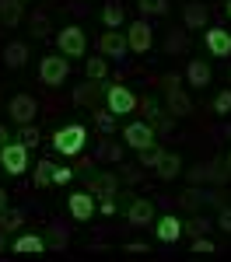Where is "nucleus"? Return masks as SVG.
Here are the masks:
<instances>
[{"instance_id":"f257e3e1","label":"nucleus","mask_w":231,"mask_h":262,"mask_svg":"<svg viewBox=\"0 0 231 262\" xmlns=\"http://www.w3.org/2000/svg\"><path fill=\"white\" fill-rule=\"evenodd\" d=\"M88 143V129L77 126V122H70V126H63L53 133V147L60 150V154H81V147Z\"/></svg>"},{"instance_id":"f03ea898","label":"nucleus","mask_w":231,"mask_h":262,"mask_svg":"<svg viewBox=\"0 0 231 262\" xmlns=\"http://www.w3.org/2000/svg\"><path fill=\"white\" fill-rule=\"evenodd\" d=\"M137 105H140V101H137V95H133L130 88H123V84H105V108H109V112L130 116Z\"/></svg>"},{"instance_id":"7ed1b4c3","label":"nucleus","mask_w":231,"mask_h":262,"mask_svg":"<svg viewBox=\"0 0 231 262\" xmlns=\"http://www.w3.org/2000/svg\"><path fill=\"white\" fill-rule=\"evenodd\" d=\"M165 95H168V116H172V119H182V116L193 112L189 95L179 88V74H168L165 77Z\"/></svg>"},{"instance_id":"20e7f679","label":"nucleus","mask_w":231,"mask_h":262,"mask_svg":"<svg viewBox=\"0 0 231 262\" xmlns=\"http://www.w3.org/2000/svg\"><path fill=\"white\" fill-rule=\"evenodd\" d=\"M56 46H60L63 56H70V60H81L84 53H88L84 28H77V25H70V28H60V32H56Z\"/></svg>"},{"instance_id":"39448f33","label":"nucleus","mask_w":231,"mask_h":262,"mask_svg":"<svg viewBox=\"0 0 231 262\" xmlns=\"http://www.w3.org/2000/svg\"><path fill=\"white\" fill-rule=\"evenodd\" d=\"M0 168L7 171V175H25L28 171V147L25 143H7L4 150H0Z\"/></svg>"},{"instance_id":"423d86ee","label":"nucleus","mask_w":231,"mask_h":262,"mask_svg":"<svg viewBox=\"0 0 231 262\" xmlns=\"http://www.w3.org/2000/svg\"><path fill=\"white\" fill-rule=\"evenodd\" d=\"M39 77H42V84H49V88H60V84L70 77V63L60 60V56H42Z\"/></svg>"},{"instance_id":"0eeeda50","label":"nucleus","mask_w":231,"mask_h":262,"mask_svg":"<svg viewBox=\"0 0 231 262\" xmlns=\"http://www.w3.org/2000/svg\"><path fill=\"white\" fill-rule=\"evenodd\" d=\"M123 140H126V147H133V150H144V147L154 143V126L144 122V119L126 122V126H123Z\"/></svg>"},{"instance_id":"6e6552de","label":"nucleus","mask_w":231,"mask_h":262,"mask_svg":"<svg viewBox=\"0 0 231 262\" xmlns=\"http://www.w3.org/2000/svg\"><path fill=\"white\" fill-rule=\"evenodd\" d=\"M126 49H130V42H126V32H116V28H109L98 35V53H102L105 60H123Z\"/></svg>"},{"instance_id":"1a4fd4ad","label":"nucleus","mask_w":231,"mask_h":262,"mask_svg":"<svg viewBox=\"0 0 231 262\" xmlns=\"http://www.w3.org/2000/svg\"><path fill=\"white\" fill-rule=\"evenodd\" d=\"M126 42H130V49L133 53H151V46H154V28L147 25V21H133L130 28H126Z\"/></svg>"},{"instance_id":"9d476101","label":"nucleus","mask_w":231,"mask_h":262,"mask_svg":"<svg viewBox=\"0 0 231 262\" xmlns=\"http://www.w3.org/2000/svg\"><path fill=\"white\" fill-rule=\"evenodd\" d=\"M116 189H119V175L116 171H98L88 179V192L95 200H116Z\"/></svg>"},{"instance_id":"9b49d317","label":"nucleus","mask_w":231,"mask_h":262,"mask_svg":"<svg viewBox=\"0 0 231 262\" xmlns=\"http://www.w3.org/2000/svg\"><path fill=\"white\" fill-rule=\"evenodd\" d=\"M7 116L18 122V126H25V122H32L39 116V101L32 98V95H14L11 105H7Z\"/></svg>"},{"instance_id":"f8f14e48","label":"nucleus","mask_w":231,"mask_h":262,"mask_svg":"<svg viewBox=\"0 0 231 262\" xmlns=\"http://www.w3.org/2000/svg\"><path fill=\"white\" fill-rule=\"evenodd\" d=\"M67 206H70V217L81 221V224L95 217V196H91L88 189H84V192H74V196L67 200Z\"/></svg>"},{"instance_id":"ddd939ff","label":"nucleus","mask_w":231,"mask_h":262,"mask_svg":"<svg viewBox=\"0 0 231 262\" xmlns=\"http://www.w3.org/2000/svg\"><path fill=\"white\" fill-rule=\"evenodd\" d=\"M126 221H130V227H147V224L154 221V203L151 200H130Z\"/></svg>"},{"instance_id":"4468645a","label":"nucleus","mask_w":231,"mask_h":262,"mask_svg":"<svg viewBox=\"0 0 231 262\" xmlns=\"http://www.w3.org/2000/svg\"><path fill=\"white\" fill-rule=\"evenodd\" d=\"M203 42H207L210 56H221V60H228V56H231V35L224 32V28H207Z\"/></svg>"},{"instance_id":"2eb2a0df","label":"nucleus","mask_w":231,"mask_h":262,"mask_svg":"<svg viewBox=\"0 0 231 262\" xmlns=\"http://www.w3.org/2000/svg\"><path fill=\"white\" fill-rule=\"evenodd\" d=\"M154 171H158V179H161V182H172L175 175H182V158L165 150V154H161V161L154 164Z\"/></svg>"},{"instance_id":"dca6fc26","label":"nucleus","mask_w":231,"mask_h":262,"mask_svg":"<svg viewBox=\"0 0 231 262\" xmlns=\"http://www.w3.org/2000/svg\"><path fill=\"white\" fill-rule=\"evenodd\" d=\"M186 81H189V88H207V84H210V63H203V60H189V67H186Z\"/></svg>"},{"instance_id":"f3484780","label":"nucleus","mask_w":231,"mask_h":262,"mask_svg":"<svg viewBox=\"0 0 231 262\" xmlns=\"http://www.w3.org/2000/svg\"><path fill=\"white\" fill-rule=\"evenodd\" d=\"M182 21H186V28H189V32H200V28L207 25V7H203L200 0L186 4V11H182Z\"/></svg>"},{"instance_id":"a211bd4d","label":"nucleus","mask_w":231,"mask_h":262,"mask_svg":"<svg viewBox=\"0 0 231 262\" xmlns=\"http://www.w3.org/2000/svg\"><path fill=\"white\" fill-rule=\"evenodd\" d=\"M21 18H25V7H21V0H0V21H4L7 28H18Z\"/></svg>"},{"instance_id":"6ab92c4d","label":"nucleus","mask_w":231,"mask_h":262,"mask_svg":"<svg viewBox=\"0 0 231 262\" xmlns=\"http://www.w3.org/2000/svg\"><path fill=\"white\" fill-rule=\"evenodd\" d=\"M4 63H7L11 70L25 67V63H28V46H25V42H7V46H4Z\"/></svg>"},{"instance_id":"aec40b11","label":"nucleus","mask_w":231,"mask_h":262,"mask_svg":"<svg viewBox=\"0 0 231 262\" xmlns=\"http://www.w3.org/2000/svg\"><path fill=\"white\" fill-rule=\"evenodd\" d=\"M154 234H158V242H179V234H182V224H179L175 217H172V213H168V217H161V221H158Z\"/></svg>"},{"instance_id":"412c9836","label":"nucleus","mask_w":231,"mask_h":262,"mask_svg":"<svg viewBox=\"0 0 231 262\" xmlns=\"http://www.w3.org/2000/svg\"><path fill=\"white\" fill-rule=\"evenodd\" d=\"M98 98H105V88L98 84H81V88H74V105H95Z\"/></svg>"},{"instance_id":"4be33fe9","label":"nucleus","mask_w":231,"mask_h":262,"mask_svg":"<svg viewBox=\"0 0 231 262\" xmlns=\"http://www.w3.org/2000/svg\"><path fill=\"white\" fill-rule=\"evenodd\" d=\"M14 252L18 255H42L46 252V242H42L39 234H21L18 242H14Z\"/></svg>"},{"instance_id":"5701e85b","label":"nucleus","mask_w":231,"mask_h":262,"mask_svg":"<svg viewBox=\"0 0 231 262\" xmlns=\"http://www.w3.org/2000/svg\"><path fill=\"white\" fill-rule=\"evenodd\" d=\"M84 74H88V81H105L109 77V60H105L102 53L98 56H88L84 60Z\"/></svg>"},{"instance_id":"b1692460","label":"nucleus","mask_w":231,"mask_h":262,"mask_svg":"<svg viewBox=\"0 0 231 262\" xmlns=\"http://www.w3.org/2000/svg\"><path fill=\"white\" fill-rule=\"evenodd\" d=\"M53 168H56V164L49 161V158H42V161L35 164V171H32V185H35V189H46V185L53 182Z\"/></svg>"},{"instance_id":"393cba45","label":"nucleus","mask_w":231,"mask_h":262,"mask_svg":"<svg viewBox=\"0 0 231 262\" xmlns=\"http://www.w3.org/2000/svg\"><path fill=\"white\" fill-rule=\"evenodd\" d=\"M123 4H116V0H109L105 4V11H102V21H105V28H119L123 25Z\"/></svg>"},{"instance_id":"a878e982","label":"nucleus","mask_w":231,"mask_h":262,"mask_svg":"<svg viewBox=\"0 0 231 262\" xmlns=\"http://www.w3.org/2000/svg\"><path fill=\"white\" fill-rule=\"evenodd\" d=\"M21 224H25V213H21V210H7V206L0 210V227H4L7 234H11V231H18Z\"/></svg>"},{"instance_id":"bb28decb","label":"nucleus","mask_w":231,"mask_h":262,"mask_svg":"<svg viewBox=\"0 0 231 262\" xmlns=\"http://www.w3.org/2000/svg\"><path fill=\"white\" fill-rule=\"evenodd\" d=\"M116 119H119V116L109 112V108H98V112H95V126H98L102 133H112V129H116Z\"/></svg>"},{"instance_id":"cd10ccee","label":"nucleus","mask_w":231,"mask_h":262,"mask_svg":"<svg viewBox=\"0 0 231 262\" xmlns=\"http://www.w3.org/2000/svg\"><path fill=\"white\" fill-rule=\"evenodd\" d=\"M186 46H189L186 32H168V42H165L168 53H186Z\"/></svg>"},{"instance_id":"c85d7f7f","label":"nucleus","mask_w":231,"mask_h":262,"mask_svg":"<svg viewBox=\"0 0 231 262\" xmlns=\"http://www.w3.org/2000/svg\"><path fill=\"white\" fill-rule=\"evenodd\" d=\"M161 154H165V150H161L158 143H151V147H144V150H140V164H144V168H154V164L161 161Z\"/></svg>"},{"instance_id":"c756f323","label":"nucleus","mask_w":231,"mask_h":262,"mask_svg":"<svg viewBox=\"0 0 231 262\" xmlns=\"http://www.w3.org/2000/svg\"><path fill=\"white\" fill-rule=\"evenodd\" d=\"M137 7H140V14H154V18H158V14L168 11V0H140Z\"/></svg>"},{"instance_id":"7c9ffc66","label":"nucleus","mask_w":231,"mask_h":262,"mask_svg":"<svg viewBox=\"0 0 231 262\" xmlns=\"http://www.w3.org/2000/svg\"><path fill=\"white\" fill-rule=\"evenodd\" d=\"M140 112H144V122H151V126H158V122H161V112H158L154 98H144V101H140Z\"/></svg>"},{"instance_id":"2f4dec72","label":"nucleus","mask_w":231,"mask_h":262,"mask_svg":"<svg viewBox=\"0 0 231 262\" xmlns=\"http://www.w3.org/2000/svg\"><path fill=\"white\" fill-rule=\"evenodd\" d=\"M18 140L25 143V147H39V129H35V126H32V122H25V126H21V133H18Z\"/></svg>"},{"instance_id":"473e14b6","label":"nucleus","mask_w":231,"mask_h":262,"mask_svg":"<svg viewBox=\"0 0 231 262\" xmlns=\"http://www.w3.org/2000/svg\"><path fill=\"white\" fill-rule=\"evenodd\" d=\"M214 112H217V116H231V88H224V91L214 98Z\"/></svg>"},{"instance_id":"72a5a7b5","label":"nucleus","mask_w":231,"mask_h":262,"mask_svg":"<svg viewBox=\"0 0 231 262\" xmlns=\"http://www.w3.org/2000/svg\"><path fill=\"white\" fill-rule=\"evenodd\" d=\"M182 231H189L193 238H196V234H207V231H210V221H207V217H193L189 224H182Z\"/></svg>"},{"instance_id":"f704fd0d","label":"nucleus","mask_w":231,"mask_h":262,"mask_svg":"<svg viewBox=\"0 0 231 262\" xmlns=\"http://www.w3.org/2000/svg\"><path fill=\"white\" fill-rule=\"evenodd\" d=\"M217 248H214V242L210 238H203V234H196L193 238V255H214Z\"/></svg>"},{"instance_id":"c9c22d12","label":"nucleus","mask_w":231,"mask_h":262,"mask_svg":"<svg viewBox=\"0 0 231 262\" xmlns=\"http://www.w3.org/2000/svg\"><path fill=\"white\" fill-rule=\"evenodd\" d=\"M200 200H207V196H203V192H200L196 185H193V189H186V192L179 196V203H182V206H196Z\"/></svg>"},{"instance_id":"e433bc0d","label":"nucleus","mask_w":231,"mask_h":262,"mask_svg":"<svg viewBox=\"0 0 231 262\" xmlns=\"http://www.w3.org/2000/svg\"><path fill=\"white\" fill-rule=\"evenodd\" d=\"M98 158H109V161H119V158H123V147H109V143H102V147H98Z\"/></svg>"},{"instance_id":"4c0bfd02","label":"nucleus","mask_w":231,"mask_h":262,"mask_svg":"<svg viewBox=\"0 0 231 262\" xmlns=\"http://www.w3.org/2000/svg\"><path fill=\"white\" fill-rule=\"evenodd\" d=\"M70 179H74V171H70V168H60V164L53 168V182H56V185H67Z\"/></svg>"},{"instance_id":"58836bf2","label":"nucleus","mask_w":231,"mask_h":262,"mask_svg":"<svg viewBox=\"0 0 231 262\" xmlns=\"http://www.w3.org/2000/svg\"><path fill=\"white\" fill-rule=\"evenodd\" d=\"M32 28H35V35H49V25H46V14H32Z\"/></svg>"},{"instance_id":"ea45409f","label":"nucleus","mask_w":231,"mask_h":262,"mask_svg":"<svg viewBox=\"0 0 231 262\" xmlns=\"http://www.w3.org/2000/svg\"><path fill=\"white\" fill-rule=\"evenodd\" d=\"M217 224H221V231H228V234H231V206L221 210V221H217Z\"/></svg>"},{"instance_id":"a19ab883","label":"nucleus","mask_w":231,"mask_h":262,"mask_svg":"<svg viewBox=\"0 0 231 262\" xmlns=\"http://www.w3.org/2000/svg\"><path fill=\"white\" fill-rule=\"evenodd\" d=\"M102 213H105V217H112V213H116V203H112V200H102Z\"/></svg>"},{"instance_id":"79ce46f5","label":"nucleus","mask_w":231,"mask_h":262,"mask_svg":"<svg viewBox=\"0 0 231 262\" xmlns=\"http://www.w3.org/2000/svg\"><path fill=\"white\" fill-rule=\"evenodd\" d=\"M126 252H144V255H147V245L144 242H130V245H126Z\"/></svg>"},{"instance_id":"37998d69","label":"nucleus","mask_w":231,"mask_h":262,"mask_svg":"<svg viewBox=\"0 0 231 262\" xmlns=\"http://www.w3.org/2000/svg\"><path fill=\"white\" fill-rule=\"evenodd\" d=\"M7 143H11V133H7V129H4V126H0V150H4V147H7Z\"/></svg>"},{"instance_id":"c03bdc74","label":"nucleus","mask_w":231,"mask_h":262,"mask_svg":"<svg viewBox=\"0 0 231 262\" xmlns=\"http://www.w3.org/2000/svg\"><path fill=\"white\" fill-rule=\"evenodd\" d=\"M4 245H7V231L0 227V252H4Z\"/></svg>"},{"instance_id":"a18cd8bd","label":"nucleus","mask_w":231,"mask_h":262,"mask_svg":"<svg viewBox=\"0 0 231 262\" xmlns=\"http://www.w3.org/2000/svg\"><path fill=\"white\" fill-rule=\"evenodd\" d=\"M4 206H7V192L0 189V210H4Z\"/></svg>"},{"instance_id":"49530a36","label":"nucleus","mask_w":231,"mask_h":262,"mask_svg":"<svg viewBox=\"0 0 231 262\" xmlns=\"http://www.w3.org/2000/svg\"><path fill=\"white\" fill-rule=\"evenodd\" d=\"M224 168H228V171H231V150H228V161H224Z\"/></svg>"},{"instance_id":"de8ad7c7","label":"nucleus","mask_w":231,"mask_h":262,"mask_svg":"<svg viewBox=\"0 0 231 262\" xmlns=\"http://www.w3.org/2000/svg\"><path fill=\"white\" fill-rule=\"evenodd\" d=\"M224 11H228V18H231V0H228V4H224Z\"/></svg>"},{"instance_id":"09e8293b","label":"nucleus","mask_w":231,"mask_h":262,"mask_svg":"<svg viewBox=\"0 0 231 262\" xmlns=\"http://www.w3.org/2000/svg\"><path fill=\"white\" fill-rule=\"evenodd\" d=\"M21 4H28V0H21Z\"/></svg>"},{"instance_id":"8fccbe9b","label":"nucleus","mask_w":231,"mask_h":262,"mask_svg":"<svg viewBox=\"0 0 231 262\" xmlns=\"http://www.w3.org/2000/svg\"><path fill=\"white\" fill-rule=\"evenodd\" d=\"M228 133H231V126H228Z\"/></svg>"},{"instance_id":"3c124183","label":"nucleus","mask_w":231,"mask_h":262,"mask_svg":"<svg viewBox=\"0 0 231 262\" xmlns=\"http://www.w3.org/2000/svg\"><path fill=\"white\" fill-rule=\"evenodd\" d=\"M228 77H231V70H228Z\"/></svg>"}]
</instances>
